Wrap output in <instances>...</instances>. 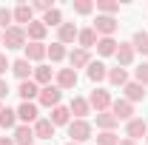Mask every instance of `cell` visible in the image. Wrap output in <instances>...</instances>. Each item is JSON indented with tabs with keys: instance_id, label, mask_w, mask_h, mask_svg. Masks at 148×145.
<instances>
[{
	"instance_id": "cell-6",
	"label": "cell",
	"mask_w": 148,
	"mask_h": 145,
	"mask_svg": "<svg viewBox=\"0 0 148 145\" xmlns=\"http://www.w3.org/2000/svg\"><path fill=\"white\" fill-rule=\"evenodd\" d=\"M40 120V111H37L34 103H20L17 105V122L20 125H34Z\"/></svg>"
},
{
	"instance_id": "cell-35",
	"label": "cell",
	"mask_w": 148,
	"mask_h": 145,
	"mask_svg": "<svg viewBox=\"0 0 148 145\" xmlns=\"http://www.w3.org/2000/svg\"><path fill=\"white\" fill-rule=\"evenodd\" d=\"M97 145H120V137L114 131H100L97 134Z\"/></svg>"
},
{
	"instance_id": "cell-29",
	"label": "cell",
	"mask_w": 148,
	"mask_h": 145,
	"mask_svg": "<svg viewBox=\"0 0 148 145\" xmlns=\"http://www.w3.org/2000/svg\"><path fill=\"white\" fill-rule=\"evenodd\" d=\"M108 83L111 85H117V88H125V83H128V71L125 68H108Z\"/></svg>"
},
{
	"instance_id": "cell-18",
	"label": "cell",
	"mask_w": 148,
	"mask_h": 145,
	"mask_svg": "<svg viewBox=\"0 0 148 145\" xmlns=\"http://www.w3.org/2000/svg\"><path fill=\"white\" fill-rule=\"evenodd\" d=\"M17 94L23 103H34L37 97H40V85H37L34 80H26V83H20L17 85Z\"/></svg>"
},
{
	"instance_id": "cell-28",
	"label": "cell",
	"mask_w": 148,
	"mask_h": 145,
	"mask_svg": "<svg viewBox=\"0 0 148 145\" xmlns=\"http://www.w3.org/2000/svg\"><path fill=\"white\" fill-rule=\"evenodd\" d=\"M117 125H120V120H117L111 111H103V114H97V128H100V131H114Z\"/></svg>"
},
{
	"instance_id": "cell-9",
	"label": "cell",
	"mask_w": 148,
	"mask_h": 145,
	"mask_svg": "<svg viewBox=\"0 0 148 145\" xmlns=\"http://www.w3.org/2000/svg\"><path fill=\"white\" fill-rule=\"evenodd\" d=\"M12 14H14V26H29L32 20H34V9H32V3H17L14 9H12Z\"/></svg>"
},
{
	"instance_id": "cell-36",
	"label": "cell",
	"mask_w": 148,
	"mask_h": 145,
	"mask_svg": "<svg viewBox=\"0 0 148 145\" xmlns=\"http://www.w3.org/2000/svg\"><path fill=\"white\" fill-rule=\"evenodd\" d=\"M134 83H140V85H148V63H140V66L134 68Z\"/></svg>"
},
{
	"instance_id": "cell-7",
	"label": "cell",
	"mask_w": 148,
	"mask_h": 145,
	"mask_svg": "<svg viewBox=\"0 0 148 145\" xmlns=\"http://www.w3.org/2000/svg\"><path fill=\"white\" fill-rule=\"evenodd\" d=\"M148 134V122L143 120V117H134V120H128L125 122V140H140V137H145Z\"/></svg>"
},
{
	"instance_id": "cell-26",
	"label": "cell",
	"mask_w": 148,
	"mask_h": 145,
	"mask_svg": "<svg viewBox=\"0 0 148 145\" xmlns=\"http://www.w3.org/2000/svg\"><path fill=\"white\" fill-rule=\"evenodd\" d=\"M20 122H17V111L14 108H3L0 111V131H14Z\"/></svg>"
},
{
	"instance_id": "cell-30",
	"label": "cell",
	"mask_w": 148,
	"mask_h": 145,
	"mask_svg": "<svg viewBox=\"0 0 148 145\" xmlns=\"http://www.w3.org/2000/svg\"><path fill=\"white\" fill-rule=\"evenodd\" d=\"M46 57H49L51 63H63L69 54H66V46H63V43H51V46H46Z\"/></svg>"
},
{
	"instance_id": "cell-1",
	"label": "cell",
	"mask_w": 148,
	"mask_h": 145,
	"mask_svg": "<svg viewBox=\"0 0 148 145\" xmlns=\"http://www.w3.org/2000/svg\"><path fill=\"white\" fill-rule=\"evenodd\" d=\"M26 43H29V37H26L23 26H9L0 40V46H6V49H26Z\"/></svg>"
},
{
	"instance_id": "cell-5",
	"label": "cell",
	"mask_w": 148,
	"mask_h": 145,
	"mask_svg": "<svg viewBox=\"0 0 148 145\" xmlns=\"http://www.w3.org/2000/svg\"><path fill=\"white\" fill-rule=\"evenodd\" d=\"M60 97H63V91L51 83V85H43V88H40V97H37V100H40V105H46V108H57V105H60Z\"/></svg>"
},
{
	"instance_id": "cell-37",
	"label": "cell",
	"mask_w": 148,
	"mask_h": 145,
	"mask_svg": "<svg viewBox=\"0 0 148 145\" xmlns=\"http://www.w3.org/2000/svg\"><path fill=\"white\" fill-rule=\"evenodd\" d=\"M71 6H74L77 14H91V12H94V3H91V0H74Z\"/></svg>"
},
{
	"instance_id": "cell-11",
	"label": "cell",
	"mask_w": 148,
	"mask_h": 145,
	"mask_svg": "<svg viewBox=\"0 0 148 145\" xmlns=\"http://www.w3.org/2000/svg\"><path fill=\"white\" fill-rule=\"evenodd\" d=\"M88 63H91V51H86V49H71L69 51V68H88Z\"/></svg>"
},
{
	"instance_id": "cell-12",
	"label": "cell",
	"mask_w": 148,
	"mask_h": 145,
	"mask_svg": "<svg viewBox=\"0 0 148 145\" xmlns=\"http://www.w3.org/2000/svg\"><path fill=\"white\" fill-rule=\"evenodd\" d=\"M12 74L17 77L20 83H26V80H32V77H34V66H32L29 60H23V57H20V60L12 63Z\"/></svg>"
},
{
	"instance_id": "cell-8",
	"label": "cell",
	"mask_w": 148,
	"mask_h": 145,
	"mask_svg": "<svg viewBox=\"0 0 148 145\" xmlns=\"http://www.w3.org/2000/svg\"><path fill=\"white\" fill-rule=\"evenodd\" d=\"M54 85L60 91H71L74 85H77V71H74V68H60V71L54 74Z\"/></svg>"
},
{
	"instance_id": "cell-46",
	"label": "cell",
	"mask_w": 148,
	"mask_h": 145,
	"mask_svg": "<svg viewBox=\"0 0 148 145\" xmlns=\"http://www.w3.org/2000/svg\"><path fill=\"white\" fill-rule=\"evenodd\" d=\"M145 142H148V134H145Z\"/></svg>"
},
{
	"instance_id": "cell-38",
	"label": "cell",
	"mask_w": 148,
	"mask_h": 145,
	"mask_svg": "<svg viewBox=\"0 0 148 145\" xmlns=\"http://www.w3.org/2000/svg\"><path fill=\"white\" fill-rule=\"evenodd\" d=\"M32 9L46 14V12H51V9H54V3H51V0H40V3H32Z\"/></svg>"
},
{
	"instance_id": "cell-33",
	"label": "cell",
	"mask_w": 148,
	"mask_h": 145,
	"mask_svg": "<svg viewBox=\"0 0 148 145\" xmlns=\"http://www.w3.org/2000/svg\"><path fill=\"white\" fill-rule=\"evenodd\" d=\"M43 23H46V29H51V26H57V29H60V26H63V14H60V9H51V12H46V14H43Z\"/></svg>"
},
{
	"instance_id": "cell-16",
	"label": "cell",
	"mask_w": 148,
	"mask_h": 145,
	"mask_svg": "<svg viewBox=\"0 0 148 145\" xmlns=\"http://www.w3.org/2000/svg\"><path fill=\"white\" fill-rule=\"evenodd\" d=\"M49 34V29H46V23L43 20H32L29 26H26V37H29V43H43V37Z\"/></svg>"
},
{
	"instance_id": "cell-15",
	"label": "cell",
	"mask_w": 148,
	"mask_h": 145,
	"mask_svg": "<svg viewBox=\"0 0 148 145\" xmlns=\"http://www.w3.org/2000/svg\"><path fill=\"white\" fill-rule=\"evenodd\" d=\"M69 111L74 114V120H86V117L91 114V105H88V100H86V97H71Z\"/></svg>"
},
{
	"instance_id": "cell-43",
	"label": "cell",
	"mask_w": 148,
	"mask_h": 145,
	"mask_svg": "<svg viewBox=\"0 0 148 145\" xmlns=\"http://www.w3.org/2000/svg\"><path fill=\"white\" fill-rule=\"evenodd\" d=\"M66 145H77V142H66Z\"/></svg>"
},
{
	"instance_id": "cell-45",
	"label": "cell",
	"mask_w": 148,
	"mask_h": 145,
	"mask_svg": "<svg viewBox=\"0 0 148 145\" xmlns=\"http://www.w3.org/2000/svg\"><path fill=\"white\" fill-rule=\"evenodd\" d=\"M0 111H3V103H0Z\"/></svg>"
},
{
	"instance_id": "cell-32",
	"label": "cell",
	"mask_w": 148,
	"mask_h": 145,
	"mask_svg": "<svg viewBox=\"0 0 148 145\" xmlns=\"http://www.w3.org/2000/svg\"><path fill=\"white\" fill-rule=\"evenodd\" d=\"M94 9H97V14H117L120 12V3H114V0H97L94 3Z\"/></svg>"
},
{
	"instance_id": "cell-41",
	"label": "cell",
	"mask_w": 148,
	"mask_h": 145,
	"mask_svg": "<svg viewBox=\"0 0 148 145\" xmlns=\"http://www.w3.org/2000/svg\"><path fill=\"white\" fill-rule=\"evenodd\" d=\"M0 145H14V140L12 137H0Z\"/></svg>"
},
{
	"instance_id": "cell-39",
	"label": "cell",
	"mask_w": 148,
	"mask_h": 145,
	"mask_svg": "<svg viewBox=\"0 0 148 145\" xmlns=\"http://www.w3.org/2000/svg\"><path fill=\"white\" fill-rule=\"evenodd\" d=\"M9 68H12V63L6 60V54H3V51H0V77H3V74L9 71Z\"/></svg>"
},
{
	"instance_id": "cell-19",
	"label": "cell",
	"mask_w": 148,
	"mask_h": 145,
	"mask_svg": "<svg viewBox=\"0 0 148 145\" xmlns=\"http://www.w3.org/2000/svg\"><path fill=\"white\" fill-rule=\"evenodd\" d=\"M77 34H80V29H77L74 23H66V20H63V26L57 29V43L69 46V43H74V40H77Z\"/></svg>"
},
{
	"instance_id": "cell-21",
	"label": "cell",
	"mask_w": 148,
	"mask_h": 145,
	"mask_svg": "<svg viewBox=\"0 0 148 145\" xmlns=\"http://www.w3.org/2000/svg\"><path fill=\"white\" fill-rule=\"evenodd\" d=\"M32 80H34L40 88H43V85H51V80H54V68L40 63V66H34V77H32Z\"/></svg>"
},
{
	"instance_id": "cell-3",
	"label": "cell",
	"mask_w": 148,
	"mask_h": 145,
	"mask_svg": "<svg viewBox=\"0 0 148 145\" xmlns=\"http://www.w3.org/2000/svg\"><path fill=\"white\" fill-rule=\"evenodd\" d=\"M117 17H111V14H97V20H94V31H97V37H114V31H117Z\"/></svg>"
},
{
	"instance_id": "cell-42",
	"label": "cell",
	"mask_w": 148,
	"mask_h": 145,
	"mask_svg": "<svg viewBox=\"0 0 148 145\" xmlns=\"http://www.w3.org/2000/svg\"><path fill=\"white\" fill-rule=\"evenodd\" d=\"M120 145H137L134 140H120Z\"/></svg>"
},
{
	"instance_id": "cell-2",
	"label": "cell",
	"mask_w": 148,
	"mask_h": 145,
	"mask_svg": "<svg viewBox=\"0 0 148 145\" xmlns=\"http://www.w3.org/2000/svg\"><path fill=\"white\" fill-rule=\"evenodd\" d=\"M94 134V125L88 122V120H71L69 122V137H71V142H88Z\"/></svg>"
},
{
	"instance_id": "cell-14",
	"label": "cell",
	"mask_w": 148,
	"mask_h": 145,
	"mask_svg": "<svg viewBox=\"0 0 148 145\" xmlns=\"http://www.w3.org/2000/svg\"><path fill=\"white\" fill-rule=\"evenodd\" d=\"M123 100H128L131 105H134V103H140V100H145V85H140V83L128 80V83H125V88H123Z\"/></svg>"
},
{
	"instance_id": "cell-24",
	"label": "cell",
	"mask_w": 148,
	"mask_h": 145,
	"mask_svg": "<svg viewBox=\"0 0 148 145\" xmlns=\"http://www.w3.org/2000/svg\"><path fill=\"white\" fill-rule=\"evenodd\" d=\"M49 120H51V125H69L71 122V111H69V105H57V108H51V114H49Z\"/></svg>"
},
{
	"instance_id": "cell-31",
	"label": "cell",
	"mask_w": 148,
	"mask_h": 145,
	"mask_svg": "<svg viewBox=\"0 0 148 145\" xmlns=\"http://www.w3.org/2000/svg\"><path fill=\"white\" fill-rule=\"evenodd\" d=\"M131 46H134V51L148 54V31H134V37H131Z\"/></svg>"
},
{
	"instance_id": "cell-4",
	"label": "cell",
	"mask_w": 148,
	"mask_h": 145,
	"mask_svg": "<svg viewBox=\"0 0 148 145\" xmlns=\"http://www.w3.org/2000/svg\"><path fill=\"white\" fill-rule=\"evenodd\" d=\"M111 94L106 88H94L91 94H88V105H91V111H97V114H103V111H108L111 108Z\"/></svg>"
},
{
	"instance_id": "cell-40",
	"label": "cell",
	"mask_w": 148,
	"mask_h": 145,
	"mask_svg": "<svg viewBox=\"0 0 148 145\" xmlns=\"http://www.w3.org/2000/svg\"><path fill=\"white\" fill-rule=\"evenodd\" d=\"M6 97H9V83H6V80L0 77V103H3Z\"/></svg>"
},
{
	"instance_id": "cell-34",
	"label": "cell",
	"mask_w": 148,
	"mask_h": 145,
	"mask_svg": "<svg viewBox=\"0 0 148 145\" xmlns=\"http://www.w3.org/2000/svg\"><path fill=\"white\" fill-rule=\"evenodd\" d=\"M9 26H14V14L9 6H0V31H6Z\"/></svg>"
},
{
	"instance_id": "cell-25",
	"label": "cell",
	"mask_w": 148,
	"mask_h": 145,
	"mask_svg": "<svg viewBox=\"0 0 148 145\" xmlns=\"http://www.w3.org/2000/svg\"><path fill=\"white\" fill-rule=\"evenodd\" d=\"M86 74H88V80H91V83H103V80L108 77V68H106L100 60H91V63H88V68H86Z\"/></svg>"
},
{
	"instance_id": "cell-27",
	"label": "cell",
	"mask_w": 148,
	"mask_h": 145,
	"mask_svg": "<svg viewBox=\"0 0 148 145\" xmlns=\"http://www.w3.org/2000/svg\"><path fill=\"white\" fill-rule=\"evenodd\" d=\"M117 46H120V43H117L114 37H100V40H97V54L100 57H114Z\"/></svg>"
},
{
	"instance_id": "cell-13",
	"label": "cell",
	"mask_w": 148,
	"mask_h": 145,
	"mask_svg": "<svg viewBox=\"0 0 148 145\" xmlns=\"http://www.w3.org/2000/svg\"><path fill=\"white\" fill-rule=\"evenodd\" d=\"M114 57H117V66H120V68H125V66L134 63L137 51H134V46H131V43H120V46H117V51H114Z\"/></svg>"
},
{
	"instance_id": "cell-10",
	"label": "cell",
	"mask_w": 148,
	"mask_h": 145,
	"mask_svg": "<svg viewBox=\"0 0 148 145\" xmlns=\"http://www.w3.org/2000/svg\"><path fill=\"white\" fill-rule=\"evenodd\" d=\"M108 111L114 114V117H117V120H123V122H128V120H134V105H131L128 100H123V97H120V100H114Z\"/></svg>"
},
{
	"instance_id": "cell-23",
	"label": "cell",
	"mask_w": 148,
	"mask_h": 145,
	"mask_svg": "<svg viewBox=\"0 0 148 145\" xmlns=\"http://www.w3.org/2000/svg\"><path fill=\"white\" fill-rule=\"evenodd\" d=\"M12 140H14V145H32L37 137H34V128H32V125H17Z\"/></svg>"
},
{
	"instance_id": "cell-22",
	"label": "cell",
	"mask_w": 148,
	"mask_h": 145,
	"mask_svg": "<svg viewBox=\"0 0 148 145\" xmlns=\"http://www.w3.org/2000/svg\"><path fill=\"white\" fill-rule=\"evenodd\" d=\"M97 40H100V37H97V31H94L91 26H88V29H80V34H77V49H86V51H88V49L97 46Z\"/></svg>"
},
{
	"instance_id": "cell-17",
	"label": "cell",
	"mask_w": 148,
	"mask_h": 145,
	"mask_svg": "<svg viewBox=\"0 0 148 145\" xmlns=\"http://www.w3.org/2000/svg\"><path fill=\"white\" fill-rule=\"evenodd\" d=\"M23 60H29V63H40V60H46V43H26V49H23Z\"/></svg>"
},
{
	"instance_id": "cell-44",
	"label": "cell",
	"mask_w": 148,
	"mask_h": 145,
	"mask_svg": "<svg viewBox=\"0 0 148 145\" xmlns=\"http://www.w3.org/2000/svg\"><path fill=\"white\" fill-rule=\"evenodd\" d=\"M0 40H3V31H0Z\"/></svg>"
},
{
	"instance_id": "cell-20",
	"label": "cell",
	"mask_w": 148,
	"mask_h": 145,
	"mask_svg": "<svg viewBox=\"0 0 148 145\" xmlns=\"http://www.w3.org/2000/svg\"><path fill=\"white\" fill-rule=\"evenodd\" d=\"M32 128H34V137H37V140H51V137H54V131H57V128L51 125V120H49V117H40Z\"/></svg>"
}]
</instances>
